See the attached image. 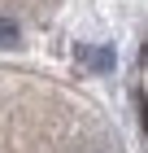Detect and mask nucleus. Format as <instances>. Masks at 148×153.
<instances>
[{
  "instance_id": "f257e3e1",
  "label": "nucleus",
  "mask_w": 148,
  "mask_h": 153,
  "mask_svg": "<svg viewBox=\"0 0 148 153\" xmlns=\"http://www.w3.org/2000/svg\"><path fill=\"white\" fill-rule=\"evenodd\" d=\"M18 39V22L13 18H0V44H13Z\"/></svg>"
}]
</instances>
